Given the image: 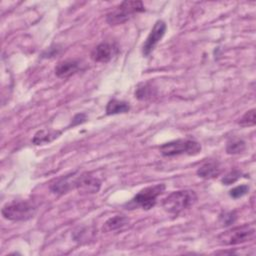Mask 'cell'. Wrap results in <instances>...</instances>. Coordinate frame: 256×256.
Masks as SVG:
<instances>
[{
    "label": "cell",
    "instance_id": "6da1fadb",
    "mask_svg": "<svg viewBox=\"0 0 256 256\" xmlns=\"http://www.w3.org/2000/svg\"><path fill=\"white\" fill-rule=\"evenodd\" d=\"M197 201V195L193 190H179L169 194L162 201V207L171 214L180 212L192 207Z\"/></svg>",
    "mask_w": 256,
    "mask_h": 256
},
{
    "label": "cell",
    "instance_id": "7a4b0ae2",
    "mask_svg": "<svg viewBox=\"0 0 256 256\" xmlns=\"http://www.w3.org/2000/svg\"><path fill=\"white\" fill-rule=\"evenodd\" d=\"M144 11L145 7L141 1H124L107 14L106 21L110 25H119Z\"/></svg>",
    "mask_w": 256,
    "mask_h": 256
},
{
    "label": "cell",
    "instance_id": "3957f363",
    "mask_svg": "<svg viewBox=\"0 0 256 256\" xmlns=\"http://www.w3.org/2000/svg\"><path fill=\"white\" fill-rule=\"evenodd\" d=\"M2 215L10 221H26L36 213V206L29 201H12L2 208Z\"/></svg>",
    "mask_w": 256,
    "mask_h": 256
},
{
    "label": "cell",
    "instance_id": "277c9868",
    "mask_svg": "<svg viewBox=\"0 0 256 256\" xmlns=\"http://www.w3.org/2000/svg\"><path fill=\"white\" fill-rule=\"evenodd\" d=\"M161 154L166 157L177 155H196L201 151V145L195 140L178 139L163 144L159 148Z\"/></svg>",
    "mask_w": 256,
    "mask_h": 256
},
{
    "label": "cell",
    "instance_id": "5b68a950",
    "mask_svg": "<svg viewBox=\"0 0 256 256\" xmlns=\"http://www.w3.org/2000/svg\"><path fill=\"white\" fill-rule=\"evenodd\" d=\"M164 190H165V185L162 183L156 184L154 186L146 187L142 189L140 192H138L133 197V199L129 203H127V207L129 209L140 207L144 210H149L155 206L158 196L162 194Z\"/></svg>",
    "mask_w": 256,
    "mask_h": 256
},
{
    "label": "cell",
    "instance_id": "8992f818",
    "mask_svg": "<svg viewBox=\"0 0 256 256\" xmlns=\"http://www.w3.org/2000/svg\"><path fill=\"white\" fill-rule=\"evenodd\" d=\"M254 227L248 224H244L242 226H237L223 232L221 235H219L218 239L220 243L224 245H237L251 241L254 239Z\"/></svg>",
    "mask_w": 256,
    "mask_h": 256
},
{
    "label": "cell",
    "instance_id": "52a82bcc",
    "mask_svg": "<svg viewBox=\"0 0 256 256\" xmlns=\"http://www.w3.org/2000/svg\"><path fill=\"white\" fill-rule=\"evenodd\" d=\"M165 32H166L165 22L162 20L156 21L142 46V53L144 56H148L154 50L155 46L162 39Z\"/></svg>",
    "mask_w": 256,
    "mask_h": 256
},
{
    "label": "cell",
    "instance_id": "ba28073f",
    "mask_svg": "<svg viewBox=\"0 0 256 256\" xmlns=\"http://www.w3.org/2000/svg\"><path fill=\"white\" fill-rule=\"evenodd\" d=\"M118 52V48L114 43L102 42L98 44L91 52V59L95 62L106 63L110 61Z\"/></svg>",
    "mask_w": 256,
    "mask_h": 256
},
{
    "label": "cell",
    "instance_id": "9c48e42d",
    "mask_svg": "<svg viewBox=\"0 0 256 256\" xmlns=\"http://www.w3.org/2000/svg\"><path fill=\"white\" fill-rule=\"evenodd\" d=\"M82 62L76 59H67L59 62L55 67V74L59 78H68L82 70Z\"/></svg>",
    "mask_w": 256,
    "mask_h": 256
},
{
    "label": "cell",
    "instance_id": "30bf717a",
    "mask_svg": "<svg viewBox=\"0 0 256 256\" xmlns=\"http://www.w3.org/2000/svg\"><path fill=\"white\" fill-rule=\"evenodd\" d=\"M101 187V182L98 178L91 176L88 173H83L77 177L76 188L83 193H97Z\"/></svg>",
    "mask_w": 256,
    "mask_h": 256
},
{
    "label": "cell",
    "instance_id": "8fae6325",
    "mask_svg": "<svg viewBox=\"0 0 256 256\" xmlns=\"http://www.w3.org/2000/svg\"><path fill=\"white\" fill-rule=\"evenodd\" d=\"M75 174L76 173H72L56 180L53 184H51L50 190L55 194H64L67 193L69 190L76 188L78 176H75Z\"/></svg>",
    "mask_w": 256,
    "mask_h": 256
},
{
    "label": "cell",
    "instance_id": "7c38bea8",
    "mask_svg": "<svg viewBox=\"0 0 256 256\" xmlns=\"http://www.w3.org/2000/svg\"><path fill=\"white\" fill-rule=\"evenodd\" d=\"M221 172L220 165L217 161H207L203 163L197 170V175L203 179H211L218 176Z\"/></svg>",
    "mask_w": 256,
    "mask_h": 256
},
{
    "label": "cell",
    "instance_id": "4fadbf2b",
    "mask_svg": "<svg viewBox=\"0 0 256 256\" xmlns=\"http://www.w3.org/2000/svg\"><path fill=\"white\" fill-rule=\"evenodd\" d=\"M130 110V105L129 103L122 101V100H117V99H112L107 103L106 106V114L107 115H115V114H120V113H126Z\"/></svg>",
    "mask_w": 256,
    "mask_h": 256
},
{
    "label": "cell",
    "instance_id": "5bb4252c",
    "mask_svg": "<svg viewBox=\"0 0 256 256\" xmlns=\"http://www.w3.org/2000/svg\"><path fill=\"white\" fill-rule=\"evenodd\" d=\"M128 223H129L128 218H126L122 215H117V216H114V217L108 219L105 222V224L103 226V230L105 232L116 231V230L124 228L126 225H128Z\"/></svg>",
    "mask_w": 256,
    "mask_h": 256
},
{
    "label": "cell",
    "instance_id": "9a60e30c",
    "mask_svg": "<svg viewBox=\"0 0 256 256\" xmlns=\"http://www.w3.org/2000/svg\"><path fill=\"white\" fill-rule=\"evenodd\" d=\"M155 94H156V90L155 88H153V86L150 83L140 84L135 91V97L139 100L151 99L153 96H155Z\"/></svg>",
    "mask_w": 256,
    "mask_h": 256
},
{
    "label": "cell",
    "instance_id": "2e32d148",
    "mask_svg": "<svg viewBox=\"0 0 256 256\" xmlns=\"http://www.w3.org/2000/svg\"><path fill=\"white\" fill-rule=\"evenodd\" d=\"M60 133L59 132H56V131H45V130H41V131H38L35 135H34V138H33V143L36 144V145H39V144H42V143H46V142H50L52 141L53 139L57 138L58 135Z\"/></svg>",
    "mask_w": 256,
    "mask_h": 256
},
{
    "label": "cell",
    "instance_id": "e0dca14e",
    "mask_svg": "<svg viewBox=\"0 0 256 256\" xmlns=\"http://www.w3.org/2000/svg\"><path fill=\"white\" fill-rule=\"evenodd\" d=\"M245 148H246V144L242 139L234 138L228 141L226 146V152L231 155L240 154L245 150Z\"/></svg>",
    "mask_w": 256,
    "mask_h": 256
},
{
    "label": "cell",
    "instance_id": "ac0fdd59",
    "mask_svg": "<svg viewBox=\"0 0 256 256\" xmlns=\"http://www.w3.org/2000/svg\"><path fill=\"white\" fill-rule=\"evenodd\" d=\"M238 124L242 127L253 126L255 125V109H251L247 111L239 120Z\"/></svg>",
    "mask_w": 256,
    "mask_h": 256
},
{
    "label": "cell",
    "instance_id": "d6986e66",
    "mask_svg": "<svg viewBox=\"0 0 256 256\" xmlns=\"http://www.w3.org/2000/svg\"><path fill=\"white\" fill-rule=\"evenodd\" d=\"M242 173L239 170H232L229 173H227L223 178H222V183L225 185H230L235 183L240 177H241Z\"/></svg>",
    "mask_w": 256,
    "mask_h": 256
},
{
    "label": "cell",
    "instance_id": "ffe728a7",
    "mask_svg": "<svg viewBox=\"0 0 256 256\" xmlns=\"http://www.w3.org/2000/svg\"><path fill=\"white\" fill-rule=\"evenodd\" d=\"M248 191H249V187L247 185H239V186L232 188L229 192V195L232 198L237 199V198H240V197L244 196L245 194H247Z\"/></svg>",
    "mask_w": 256,
    "mask_h": 256
},
{
    "label": "cell",
    "instance_id": "44dd1931",
    "mask_svg": "<svg viewBox=\"0 0 256 256\" xmlns=\"http://www.w3.org/2000/svg\"><path fill=\"white\" fill-rule=\"evenodd\" d=\"M236 220V214L235 212H224L220 215V222L224 226H229L233 224Z\"/></svg>",
    "mask_w": 256,
    "mask_h": 256
}]
</instances>
